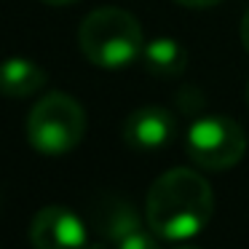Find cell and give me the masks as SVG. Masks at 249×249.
<instances>
[{
    "label": "cell",
    "mask_w": 249,
    "mask_h": 249,
    "mask_svg": "<svg viewBox=\"0 0 249 249\" xmlns=\"http://www.w3.org/2000/svg\"><path fill=\"white\" fill-rule=\"evenodd\" d=\"M46 6H56V8H62V6H70V3H75V0H43Z\"/></svg>",
    "instance_id": "cell-14"
},
{
    "label": "cell",
    "mask_w": 249,
    "mask_h": 249,
    "mask_svg": "<svg viewBox=\"0 0 249 249\" xmlns=\"http://www.w3.org/2000/svg\"><path fill=\"white\" fill-rule=\"evenodd\" d=\"M185 153L198 169L222 172L244 158L247 134L228 115H201L185 134Z\"/></svg>",
    "instance_id": "cell-4"
},
{
    "label": "cell",
    "mask_w": 249,
    "mask_h": 249,
    "mask_svg": "<svg viewBox=\"0 0 249 249\" xmlns=\"http://www.w3.org/2000/svg\"><path fill=\"white\" fill-rule=\"evenodd\" d=\"M89 249H107V247H102V244H94V247H89Z\"/></svg>",
    "instance_id": "cell-16"
},
{
    "label": "cell",
    "mask_w": 249,
    "mask_h": 249,
    "mask_svg": "<svg viewBox=\"0 0 249 249\" xmlns=\"http://www.w3.org/2000/svg\"><path fill=\"white\" fill-rule=\"evenodd\" d=\"M174 3H179L185 8H214L222 0H174Z\"/></svg>",
    "instance_id": "cell-12"
},
{
    "label": "cell",
    "mask_w": 249,
    "mask_h": 249,
    "mask_svg": "<svg viewBox=\"0 0 249 249\" xmlns=\"http://www.w3.org/2000/svg\"><path fill=\"white\" fill-rule=\"evenodd\" d=\"M27 142L40 156L59 158L81 145L86 134V113L81 102L65 91H49L27 115Z\"/></svg>",
    "instance_id": "cell-3"
},
{
    "label": "cell",
    "mask_w": 249,
    "mask_h": 249,
    "mask_svg": "<svg viewBox=\"0 0 249 249\" xmlns=\"http://www.w3.org/2000/svg\"><path fill=\"white\" fill-rule=\"evenodd\" d=\"M214 214V193L201 172L174 166L150 185L145 222L161 241L182 244L196 238Z\"/></svg>",
    "instance_id": "cell-1"
},
{
    "label": "cell",
    "mask_w": 249,
    "mask_h": 249,
    "mask_svg": "<svg viewBox=\"0 0 249 249\" xmlns=\"http://www.w3.org/2000/svg\"><path fill=\"white\" fill-rule=\"evenodd\" d=\"M177 131H179L177 115L166 107H158V105H147V107L129 113L124 126H121L124 142L137 153L163 150L177 140Z\"/></svg>",
    "instance_id": "cell-6"
},
{
    "label": "cell",
    "mask_w": 249,
    "mask_h": 249,
    "mask_svg": "<svg viewBox=\"0 0 249 249\" xmlns=\"http://www.w3.org/2000/svg\"><path fill=\"white\" fill-rule=\"evenodd\" d=\"M247 105H249V83H247Z\"/></svg>",
    "instance_id": "cell-17"
},
{
    "label": "cell",
    "mask_w": 249,
    "mask_h": 249,
    "mask_svg": "<svg viewBox=\"0 0 249 249\" xmlns=\"http://www.w3.org/2000/svg\"><path fill=\"white\" fill-rule=\"evenodd\" d=\"M91 217H94L97 233L110 244L121 241L131 231H137V228H145L140 209L129 198H121V196H102V198H97L91 206Z\"/></svg>",
    "instance_id": "cell-7"
},
{
    "label": "cell",
    "mask_w": 249,
    "mask_h": 249,
    "mask_svg": "<svg viewBox=\"0 0 249 249\" xmlns=\"http://www.w3.org/2000/svg\"><path fill=\"white\" fill-rule=\"evenodd\" d=\"M241 43H244V49H247V54H249V11L244 14V19H241Z\"/></svg>",
    "instance_id": "cell-13"
},
{
    "label": "cell",
    "mask_w": 249,
    "mask_h": 249,
    "mask_svg": "<svg viewBox=\"0 0 249 249\" xmlns=\"http://www.w3.org/2000/svg\"><path fill=\"white\" fill-rule=\"evenodd\" d=\"M177 102H179V107H182L185 113H198V110L204 107V97H201L196 89H185L182 97H177Z\"/></svg>",
    "instance_id": "cell-11"
},
{
    "label": "cell",
    "mask_w": 249,
    "mask_h": 249,
    "mask_svg": "<svg viewBox=\"0 0 249 249\" xmlns=\"http://www.w3.org/2000/svg\"><path fill=\"white\" fill-rule=\"evenodd\" d=\"M83 56L99 70H126L142 56L145 38L137 17L115 6L94 8L78 27Z\"/></svg>",
    "instance_id": "cell-2"
},
{
    "label": "cell",
    "mask_w": 249,
    "mask_h": 249,
    "mask_svg": "<svg viewBox=\"0 0 249 249\" xmlns=\"http://www.w3.org/2000/svg\"><path fill=\"white\" fill-rule=\"evenodd\" d=\"M158 241H161V238H158L150 228H137V231H131L129 236H124L121 241H115L113 247L115 249H161Z\"/></svg>",
    "instance_id": "cell-10"
},
{
    "label": "cell",
    "mask_w": 249,
    "mask_h": 249,
    "mask_svg": "<svg viewBox=\"0 0 249 249\" xmlns=\"http://www.w3.org/2000/svg\"><path fill=\"white\" fill-rule=\"evenodd\" d=\"M46 86V70L33 59L8 56L0 62V94L11 99H27Z\"/></svg>",
    "instance_id": "cell-8"
},
{
    "label": "cell",
    "mask_w": 249,
    "mask_h": 249,
    "mask_svg": "<svg viewBox=\"0 0 249 249\" xmlns=\"http://www.w3.org/2000/svg\"><path fill=\"white\" fill-rule=\"evenodd\" d=\"M30 241L35 249H89V231L72 209L51 204L33 217Z\"/></svg>",
    "instance_id": "cell-5"
},
{
    "label": "cell",
    "mask_w": 249,
    "mask_h": 249,
    "mask_svg": "<svg viewBox=\"0 0 249 249\" xmlns=\"http://www.w3.org/2000/svg\"><path fill=\"white\" fill-rule=\"evenodd\" d=\"M174 249H201V247H196V244H179V247H174Z\"/></svg>",
    "instance_id": "cell-15"
},
{
    "label": "cell",
    "mask_w": 249,
    "mask_h": 249,
    "mask_svg": "<svg viewBox=\"0 0 249 249\" xmlns=\"http://www.w3.org/2000/svg\"><path fill=\"white\" fill-rule=\"evenodd\" d=\"M145 72L158 78H177L188 67V49L174 38H156L147 40L140 56Z\"/></svg>",
    "instance_id": "cell-9"
}]
</instances>
